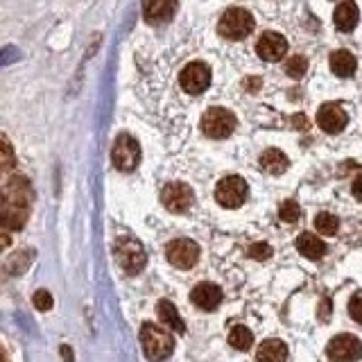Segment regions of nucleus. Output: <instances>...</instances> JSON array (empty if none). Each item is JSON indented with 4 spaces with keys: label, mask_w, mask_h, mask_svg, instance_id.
Segmentation results:
<instances>
[{
    "label": "nucleus",
    "mask_w": 362,
    "mask_h": 362,
    "mask_svg": "<svg viewBox=\"0 0 362 362\" xmlns=\"http://www.w3.org/2000/svg\"><path fill=\"white\" fill-rule=\"evenodd\" d=\"M161 202L170 213H186L192 204V190L181 181H173L161 190Z\"/></svg>",
    "instance_id": "9d476101"
},
{
    "label": "nucleus",
    "mask_w": 362,
    "mask_h": 362,
    "mask_svg": "<svg viewBox=\"0 0 362 362\" xmlns=\"http://www.w3.org/2000/svg\"><path fill=\"white\" fill-rule=\"evenodd\" d=\"M358 18H360V9L354 0H344V3H339L335 7L333 21H335V28L339 32H351L358 25Z\"/></svg>",
    "instance_id": "2eb2a0df"
},
{
    "label": "nucleus",
    "mask_w": 362,
    "mask_h": 362,
    "mask_svg": "<svg viewBox=\"0 0 362 362\" xmlns=\"http://www.w3.org/2000/svg\"><path fill=\"white\" fill-rule=\"evenodd\" d=\"M279 215H281V220H283V222H290V224H292V222H297V220H299L301 209H299V204H297V202L288 199V202H283V204H281Z\"/></svg>",
    "instance_id": "b1692460"
},
{
    "label": "nucleus",
    "mask_w": 362,
    "mask_h": 362,
    "mask_svg": "<svg viewBox=\"0 0 362 362\" xmlns=\"http://www.w3.org/2000/svg\"><path fill=\"white\" fill-rule=\"evenodd\" d=\"M326 356L331 362H356L362 358V342L356 335H335L326 346Z\"/></svg>",
    "instance_id": "0eeeda50"
},
{
    "label": "nucleus",
    "mask_w": 362,
    "mask_h": 362,
    "mask_svg": "<svg viewBox=\"0 0 362 362\" xmlns=\"http://www.w3.org/2000/svg\"><path fill=\"white\" fill-rule=\"evenodd\" d=\"M290 161H288V156L283 154L281 150H265L263 156H260V168L265 170L267 175H283L288 170Z\"/></svg>",
    "instance_id": "a211bd4d"
},
{
    "label": "nucleus",
    "mask_w": 362,
    "mask_h": 362,
    "mask_svg": "<svg viewBox=\"0 0 362 362\" xmlns=\"http://www.w3.org/2000/svg\"><path fill=\"white\" fill-rule=\"evenodd\" d=\"M156 313H158V317L163 320V324L165 326H170L173 328L175 333H186V326H184V322H181V317H179V313H177V308L170 301H158V305H156Z\"/></svg>",
    "instance_id": "aec40b11"
},
{
    "label": "nucleus",
    "mask_w": 362,
    "mask_h": 362,
    "mask_svg": "<svg viewBox=\"0 0 362 362\" xmlns=\"http://www.w3.org/2000/svg\"><path fill=\"white\" fill-rule=\"evenodd\" d=\"M349 313H351V317H354L358 324H362V292H356L354 297H351Z\"/></svg>",
    "instance_id": "393cba45"
},
{
    "label": "nucleus",
    "mask_w": 362,
    "mask_h": 362,
    "mask_svg": "<svg viewBox=\"0 0 362 362\" xmlns=\"http://www.w3.org/2000/svg\"><path fill=\"white\" fill-rule=\"evenodd\" d=\"M249 256L256 258V260H265L272 256V247L265 243H256V245H252V249H249Z\"/></svg>",
    "instance_id": "bb28decb"
},
{
    "label": "nucleus",
    "mask_w": 362,
    "mask_h": 362,
    "mask_svg": "<svg viewBox=\"0 0 362 362\" xmlns=\"http://www.w3.org/2000/svg\"><path fill=\"white\" fill-rule=\"evenodd\" d=\"M181 88L190 95H199L211 86V68L202 62H192L188 64L179 75Z\"/></svg>",
    "instance_id": "6e6552de"
},
{
    "label": "nucleus",
    "mask_w": 362,
    "mask_h": 362,
    "mask_svg": "<svg viewBox=\"0 0 362 362\" xmlns=\"http://www.w3.org/2000/svg\"><path fill=\"white\" fill-rule=\"evenodd\" d=\"M111 161L122 173H132L141 161V145L129 134H120L111 150Z\"/></svg>",
    "instance_id": "39448f33"
},
{
    "label": "nucleus",
    "mask_w": 362,
    "mask_h": 362,
    "mask_svg": "<svg viewBox=\"0 0 362 362\" xmlns=\"http://www.w3.org/2000/svg\"><path fill=\"white\" fill-rule=\"evenodd\" d=\"M190 301L202 310H215L222 303V290L215 283H199L192 288Z\"/></svg>",
    "instance_id": "4468645a"
},
{
    "label": "nucleus",
    "mask_w": 362,
    "mask_h": 362,
    "mask_svg": "<svg viewBox=\"0 0 362 362\" xmlns=\"http://www.w3.org/2000/svg\"><path fill=\"white\" fill-rule=\"evenodd\" d=\"M34 305H37L39 310H50L52 308V297L48 290H37L34 292Z\"/></svg>",
    "instance_id": "a878e982"
},
{
    "label": "nucleus",
    "mask_w": 362,
    "mask_h": 362,
    "mask_svg": "<svg viewBox=\"0 0 362 362\" xmlns=\"http://www.w3.org/2000/svg\"><path fill=\"white\" fill-rule=\"evenodd\" d=\"M3 362H9V360H7V356H5V354H3Z\"/></svg>",
    "instance_id": "c85d7f7f"
},
{
    "label": "nucleus",
    "mask_w": 362,
    "mask_h": 362,
    "mask_svg": "<svg viewBox=\"0 0 362 362\" xmlns=\"http://www.w3.org/2000/svg\"><path fill=\"white\" fill-rule=\"evenodd\" d=\"M254 16L249 14L247 9H240V7H231L226 9L220 23H218V34L229 41H240L245 37H249L254 30Z\"/></svg>",
    "instance_id": "f03ea898"
},
{
    "label": "nucleus",
    "mask_w": 362,
    "mask_h": 362,
    "mask_svg": "<svg viewBox=\"0 0 362 362\" xmlns=\"http://www.w3.org/2000/svg\"><path fill=\"white\" fill-rule=\"evenodd\" d=\"M141 344L147 360L152 362H161L165 360L175 349V339L170 337V333H165L163 328H158L156 324L147 322L141 326Z\"/></svg>",
    "instance_id": "f257e3e1"
},
{
    "label": "nucleus",
    "mask_w": 362,
    "mask_h": 362,
    "mask_svg": "<svg viewBox=\"0 0 362 362\" xmlns=\"http://www.w3.org/2000/svg\"><path fill=\"white\" fill-rule=\"evenodd\" d=\"M315 229L320 231L322 235H335L339 229V220L335 218L333 213H320L315 218Z\"/></svg>",
    "instance_id": "4be33fe9"
},
{
    "label": "nucleus",
    "mask_w": 362,
    "mask_h": 362,
    "mask_svg": "<svg viewBox=\"0 0 362 362\" xmlns=\"http://www.w3.org/2000/svg\"><path fill=\"white\" fill-rule=\"evenodd\" d=\"M356 68H358V62L349 50H335L331 54V71L337 77H351L356 73Z\"/></svg>",
    "instance_id": "6ab92c4d"
},
{
    "label": "nucleus",
    "mask_w": 362,
    "mask_h": 362,
    "mask_svg": "<svg viewBox=\"0 0 362 362\" xmlns=\"http://www.w3.org/2000/svg\"><path fill=\"white\" fill-rule=\"evenodd\" d=\"M297 249H299L301 256L310 258V260H320L326 254L324 240H320V238H317L315 233H301L297 238Z\"/></svg>",
    "instance_id": "f3484780"
},
{
    "label": "nucleus",
    "mask_w": 362,
    "mask_h": 362,
    "mask_svg": "<svg viewBox=\"0 0 362 362\" xmlns=\"http://www.w3.org/2000/svg\"><path fill=\"white\" fill-rule=\"evenodd\" d=\"M235 129V116L229 109L222 107H211L206 113L202 116V132L209 136V139H226L231 136Z\"/></svg>",
    "instance_id": "20e7f679"
},
{
    "label": "nucleus",
    "mask_w": 362,
    "mask_h": 362,
    "mask_svg": "<svg viewBox=\"0 0 362 362\" xmlns=\"http://www.w3.org/2000/svg\"><path fill=\"white\" fill-rule=\"evenodd\" d=\"M165 256L170 265H175L177 269H190L199 260V247L188 238H177L168 245Z\"/></svg>",
    "instance_id": "1a4fd4ad"
},
{
    "label": "nucleus",
    "mask_w": 362,
    "mask_h": 362,
    "mask_svg": "<svg viewBox=\"0 0 362 362\" xmlns=\"http://www.w3.org/2000/svg\"><path fill=\"white\" fill-rule=\"evenodd\" d=\"M247 181L243 177H224L218 188H215V199H218L220 206L224 209H238L243 206L245 199H247Z\"/></svg>",
    "instance_id": "423d86ee"
},
{
    "label": "nucleus",
    "mask_w": 362,
    "mask_h": 362,
    "mask_svg": "<svg viewBox=\"0 0 362 362\" xmlns=\"http://www.w3.org/2000/svg\"><path fill=\"white\" fill-rule=\"evenodd\" d=\"M305 71H308V59H305V57H301V54L290 57L288 64H286V73H288V77H292V79H301V77L305 75Z\"/></svg>",
    "instance_id": "5701e85b"
},
{
    "label": "nucleus",
    "mask_w": 362,
    "mask_h": 362,
    "mask_svg": "<svg viewBox=\"0 0 362 362\" xmlns=\"http://www.w3.org/2000/svg\"><path fill=\"white\" fill-rule=\"evenodd\" d=\"M349 122V116L346 111L337 105V102H326V105L320 107V111H317V124L328 132V134H339Z\"/></svg>",
    "instance_id": "9b49d317"
},
{
    "label": "nucleus",
    "mask_w": 362,
    "mask_h": 362,
    "mask_svg": "<svg viewBox=\"0 0 362 362\" xmlns=\"http://www.w3.org/2000/svg\"><path fill=\"white\" fill-rule=\"evenodd\" d=\"M113 254H116L120 269L129 276L139 274L147 263V256L143 252V247L136 243L134 238H118L116 247H113Z\"/></svg>",
    "instance_id": "7ed1b4c3"
},
{
    "label": "nucleus",
    "mask_w": 362,
    "mask_h": 362,
    "mask_svg": "<svg viewBox=\"0 0 362 362\" xmlns=\"http://www.w3.org/2000/svg\"><path fill=\"white\" fill-rule=\"evenodd\" d=\"M229 344L238 351H247L254 344V335L247 326H233L229 333Z\"/></svg>",
    "instance_id": "412c9836"
},
{
    "label": "nucleus",
    "mask_w": 362,
    "mask_h": 362,
    "mask_svg": "<svg viewBox=\"0 0 362 362\" xmlns=\"http://www.w3.org/2000/svg\"><path fill=\"white\" fill-rule=\"evenodd\" d=\"M256 52L263 62H281L288 52V41L279 32H265L258 39Z\"/></svg>",
    "instance_id": "f8f14e48"
},
{
    "label": "nucleus",
    "mask_w": 362,
    "mask_h": 362,
    "mask_svg": "<svg viewBox=\"0 0 362 362\" xmlns=\"http://www.w3.org/2000/svg\"><path fill=\"white\" fill-rule=\"evenodd\" d=\"M177 11V0H143V18L152 25H161Z\"/></svg>",
    "instance_id": "ddd939ff"
},
{
    "label": "nucleus",
    "mask_w": 362,
    "mask_h": 362,
    "mask_svg": "<svg viewBox=\"0 0 362 362\" xmlns=\"http://www.w3.org/2000/svg\"><path fill=\"white\" fill-rule=\"evenodd\" d=\"M354 197L362 202V175L354 181Z\"/></svg>",
    "instance_id": "cd10ccee"
},
{
    "label": "nucleus",
    "mask_w": 362,
    "mask_h": 362,
    "mask_svg": "<svg viewBox=\"0 0 362 362\" xmlns=\"http://www.w3.org/2000/svg\"><path fill=\"white\" fill-rule=\"evenodd\" d=\"M258 362H286L288 360V346L281 339H265L256 351Z\"/></svg>",
    "instance_id": "dca6fc26"
}]
</instances>
